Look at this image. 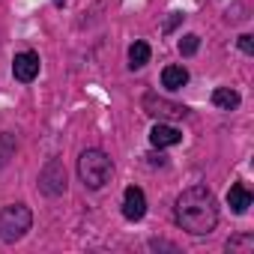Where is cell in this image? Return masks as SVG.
Returning <instances> with one entry per match:
<instances>
[{"mask_svg": "<svg viewBox=\"0 0 254 254\" xmlns=\"http://www.w3.org/2000/svg\"><path fill=\"white\" fill-rule=\"evenodd\" d=\"M227 206H230L236 215H245V212H248V206H251V191H248L242 183L230 186V191H227Z\"/></svg>", "mask_w": 254, "mask_h": 254, "instance_id": "9c48e42d", "label": "cell"}, {"mask_svg": "<svg viewBox=\"0 0 254 254\" xmlns=\"http://www.w3.org/2000/svg\"><path fill=\"white\" fill-rule=\"evenodd\" d=\"M239 102H242V96L236 90H230V87H215L212 90V105L221 108V111H236Z\"/></svg>", "mask_w": 254, "mask_h": 254, "instance_id": "8fae6325", "label": "cell"}, {"mask_svg": "<svg viewBox=\"0 0 254 254\" xmlns=\"http://www.w3.org/2000/svg\"><path fill=\"white\" fill-rule=\"evenodd\" d=\"M111 174H114V162H111V156L105 150L90 147V150H84L78 156V177H81V183L87 189H93V191L102 189L111 180Z\"/></svg>", "mask_w": 254, "mask_h": 254, "instance_id": "7a4b0ae2", "label": "cell"}, {"mask_svg": "<svg viewBox=\"0 0 254 254\" xmlns=\"http://www.w3.org/2000/svg\"><path fill=\"white\" fill-rule=\"evenodd\" d=\"M30 227H33V212H30V206H24V203H9V206L0 209V239H3V242L12 245V242L24 239Z\"/></svg>", "mask_w": 254, "mask_h": 254, "instance_id": "3957f363", "label": "cell"}, {"mask_svg": "<svg viewBox=\"0 0 254 254\" xmlns=\"http://www.w3.org/2000/svg\"><path fill=\"white\" fill-rule=\"evenodd\" d=\"M15 135H9V132H3L0 135V168H6L12 159H15Z\"/></svg>", "mask_w": 254, "mask_h": 254, "instance_id": "4fadbf2b", "label": "cell"}, {"mask_svg": "<svg viewBox=\"0 0 254 254\" xmlns=\"http://www.w3.org/2000/svg\"><path fill=\"white\" fill-rule=\"evenodd\" d=\"M251 248H254V236L251 233H242V236L227 239V251H251Z\"/></svg>", "mask_w": 254, "mask_h": 254, "instance_id": "9a60e30c", "label": "cell"}, {"mask_svg": "<svg viewBox=\"0 0 254 254\" xmlns=\"http://www.w3.org/2000/svg\"><path fill=\"white\" fill-rule=\"evenodd\" d=\"M150 54H153V51H150L147 42H141V39L132 42V45H129V69H144V66L150 63Z\"/></svg>", "mask_w": 254, "mask_h": 254, "instance_id": "7c38bea8", "label": "cell"}, {"mask_svg": "<svg viewBox=\"0 0 254 254\" xmlns=\"http://www.w3.org/2000/svg\"><path fill=\"white\" fill-rule=\"evenodd\" d=\"M197 48H200V36H197V33H186V36L180 39V54H183V57H194Z\"/></svg>", "mask_w": 254, "mask_h": 254, "instance_id": "5bb4252c", "label": "cell"}, {"mask_svg": "<svg viewBox=\"0 0 254 254\" xmlns=\"http://www.w3.org/2000/svg\"><path fill=\"white\" fill-rule=\"evenodd\" d=\"M147 215V194L138 186H129L123 191V218L126 221H141Z\"/></svg>", "mask_w": 254, "mask_h": 254, "instance_id": "8992f818", "label": "cell"}, {"mask_svg": "<svg viewBox=\"0 0 254 254\" xmlns=\"http://www.w3.org/2000/svg\"><path fill=\"white\" fill-rule=\"evenodd\" d=\"M236 45H239V51H242V54H254V39H251L248 33H242V36L236 39Z\"/></svg>", "mask_w": 254, "mask_h": 254, "instance_id": "e0dca14e", "label": "cell"}, {"mask_svg": "<svg viewBox=\"0 0 254 254\" xmlns=\"http://www.w3.org/2000/svg\"><path fill=\"white\" fill-rule=\"evenodd\" d=\"M183 141V132L180 129H174L171 123H165V120H159L153 129H150V144L156 147V150H165V147H177Z\"/></svg>", "mask_w": 254, "mask_h": 254, "instance_id": "ba28073f", "label": "cell"}, {"mask_svg": "<svg viewBox=\"0 0 254 254\" xmlns=\"http://www.w3.org/2000/svg\"><path fill=\"white\" fill-rule=\"evenodd\" d=\"M189 84V69L186 66H165L162 69V87L168 90H183Z\"/></svg>", "mask_w": 254, "mask_h": 254, "instance_id": "30bf717a", "label": "cell"}, {"mask_svg": "<svg viewBox=\"0 0 254 254\" xmlns=\"http://www.w3.org/2000/svg\"><path fill=\"white\" fill-rule=\"evenodd\" d=\"M141 105H144V111H147L150 117H159V120H183V117L189 114L186 105L171 102V99H165V96H159V93H147V96L141 99Z\"/></svg>", "mask_w": 254, "mask_h": 254, "instance_id": "5b68a950", "label": "cell"}, {"mask_svg": "<svg viewBox=\"0 0 254 254\" xmlns=\"http://www.w3.org/2000/svg\"><path fill=\"white\" fill-rule=\"evenodd\" d=\"M174 218L183 230L194 236H206L218 224V200L206 186H189L186 191H180L174 203Z\"/></svg>", "mask_w": 254, "mask_h": 254, "instance_id": "6da1fadb", "label": "cell"}, {"mask_svg": "<svg viewBox=\"0 0 254 254\" xmlns=\"http://www.w3.org/2000/svg\"><path fill=\"white\" fill-rule=\"evenodd\" d=\"M39 66H42V60H39L36 51H21V54H15V60H12V75H15V81L30 84V81H36Z\"/></svg>", "mask_w": 254, "mask_h": 254, "instance_id": "52a82bcc", "label": "cell"}, {"mask_svg": "<svg viewBox=\"0 0 254 254\" xmlns=\"http://www.w3.org/2000/svg\"><path fill=\"white\" fill-rule=\"evenodd\" d=\"M183 18H186V15H183V12H171V15H168V21H165V27H162V30H165V33H174V30H177V27H180V24H183Z\"/></svg>", "mask_w": 254, "mask_h": 254, "instance_id": "2e32d148", "label": "cell"}, {"mask_svg": "<svg viewBox=\"0 0 254 254\" xmlns=\"http://www.w3.org/2000/svg\"><path fill=\"white\" fill-rule=\"evenodd\" d=\"M63 3H66V0H54V6H63Z\"/></svg>", "mask_w": 254, "mask_h": 254, "instance_id": "ac0fdd59", "label": "cell"}, {"mask_svg": "<svg viewBox=\"0 0 254 254\" xmlns=\"http://www.w3.org/2000/svg\"><path fill=\"white\" fill-rule=\"evenodd\" d=\"M66 186H69V180H66L63 159H48L39 171V191L45 197H60V194H66Z\"/></svg>", "mask_w": 254, "mask_h": 254, "instance_id": "277c9868", "label": "cell"}]
</instances>
